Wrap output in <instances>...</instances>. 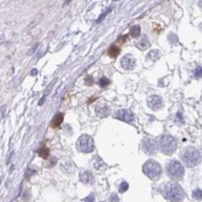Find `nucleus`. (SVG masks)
<instances>
[{"label": "nucleus", "instance_id": "1", "mask_svg": "<svg viewBox=\"0 0 202 202\" xmlns=\"http://www.w3.org/2000/svg\"><path fill=\"white\" fill-rule=\"evenodd\" d=\"M163 196L170 202H181L184 198V190L176 182H167L162 188Z\"/></svg>", "mask_w": 202, "mask_h": 202}, {"label": "nucleus", "instance_id": "2", "mask_svg": "<svg viewBox=\"0 0 202 202\" xmlns=\"http://www.w3.org/2000/svg\"><path fill=\"white\" fill-rule=\"evenodd\" d=\"M181 158L182 162L188 167H193L198 165L201 161V153L195 147H186L181 153Z\"/></svg>", "mask_w": 202, "mask_h": 202}, {"label": "nucleus", "instance_id": "3", "mask_svg": "<svg viewBox=\"0 0 202 202\" xmlns=\"http://www.w3.org/2000/svg\"><path fill=\"white\" fill-rule=\"evenodd\" d=\"M142 170L144 174L153 181L159 180L163 174V170L160 164L153 159H150L144 163Z\"/></svg>", "mask_w": 202, "mask_h": 202}, {"label": "nucleus", "instance_id": "4", "mask_svg": "<svg viewBox=\"0 0 202 202\" xmlns=\"http://www.w3.org/2000/svg\"><path fill=\"white\" fill-rule=\"evenodd\" d=\"M158 147L164 155H171L177 149V141L170 135H163L158 141Z\"/></svg>", "mask_w": 202, "mask_h": 202}, {"label": "nucleus", "instance_id": "5", "mask_svg": "<svg viewBox=\"0 0 202 202\" xmlns=\"http://www.w3.org/2000/svg\"><path fill=\"white\" fill-rule=\"evenodd\" d=\"M166 171L167 176L173 181H179L184 175V167L179 161L170 160L167 164Z\"/></svg>", "mask_w": 202, "mask_h": 202}, {"label": "nucleus", "instance_id": "6", "mask_svg": "<svg viewBox=\"0 0 202 202\" xmlns=\"http://www.w3.org/2000/svg\"><path fill=\"white\" fill-rule=\"evenodd\" d=\"M77 148L81 153H92L95 150L94 139L88 135H83L79 138L78 141H77Z\"/></svg>", "mask_w": 202, "mask_h": 202}, {"label": "nucleus", "instance_id": "7", "mask_svg": "<svg viewBox=\"0 0 202 202\" xmlns=\"http://www.w3.org/2000/svg\"><path fill=\"white\" fill-rule=\"evenodd\" d=\"M142 150L148 155H155L158 149V143L153 138H145L142 141Z\"/></svg>", "mask_w": 202, "mask_h": 202}, {"label": "nucleus", "instance_id": "8", "mask_svg": "<svg viewBox=\"0 0 202 202\" xmlns=\"http://www.w3.org/2000/svg\"><path fill=\"white\" fill-rule=\"evenodd\" d=\"M115 118L118 120H121L123 122L126 123H133L135 121V116L131 110L123 109H119L118 112L115 113Z\"/></svg>", "mask_w": 202, "mask_h": 202}, {"label": "nucleus", "instance_id": "9", "mask_svg": "<svg viewBox=\"0 0 202 202\" xmlns=\"http://www.w3.org/2000/svg\"><path fill=\"white\" fill-rule=\"evenodd\" d=\"M163 99L159 95H152L148 98V106L149 108L152 109L153 110H158L163 107Z\"/></svg>", "mask_w": 202, "mask_h": 202}, {"label": "nucleus", "instance_id": "10", "mask_svg": "<svg viewBox=\"0 0 202 202\" xmlns=\"http://www.w3.org/2000/svg\"><path fill=\"white\" fill-rule=\"evenodd\" d=\"M121 66H123V69L126 70H131L133 69L135 66H136V60L131 54H126L124 55L122 60H121Z\"/></svg>", "mask_w": 202, "mask_h": 202}, {"label": "nucleus", "instance_id": "11", "mask_svg": "<svg viewBox=\"0 0 202 202\" xmlns=\"http://www.w3.org/2000/svg\"><path fill=\"white\" fill-rule=\"evenodd\" d=\"M95 113L98 117L104 118L107 117L109 114V108L108 105L106 104H99L95 107Z\"/></svg>", "mask_w": 202, "mask_h": 202}, {"label": "nucleus", "instance_id": "12", "mask_svg": "<svg viewBox=\"0 0 202 202\" xmlns=\"http://www.w3.org/2000/svg\"><path fill=\"white\" fill-rule=\"evenodd\" d=\"M135 45L139 50H146L150 47V41H149V38L146 36H143L137 42H135Z\"/></svg>", "mask_w": 202, "mask_h": 202}, {"label": "nucleus", "instance_id": "13", "mask_svg": "<svg viewBox=\"0 0 202 202\" xmlns=\"http://www.w3.org/2000/svg\"><path fill=\"white\" fill-rule=\"evenodd\" d=\"M64 120V114L62 112H58L57 114L54 115V117L52 118L51 122V127L52 128H57L60 126V124H62Z\"/></svg>", "mask_w": 202, "mask_h": 202}, {"label": "nucleus", "instance_id": "14", "mask_svg": "<svg viewBox=\"0 0 202 202\" xmlns=\"http://www.w3.org/2000/svg\"><path fill=\"white\" fill-rule=\"evenodd\" d=\"M80 179L81 181L83 182V184H91L94 180V176L91 171H83L80 174Z\"/></svg>", "mask_w": 202, "mask_h": 202}, {"label": "nucleus", "instance_id": "15", "mask_svg": "<svg viewBox=\"0 0 202 202\" xmlns=\"http://www.w3.org/2000/svg\"><path fill=\"white\" fill-rule=\"evenodd\" d=\"M108 54L112 58H116V57L120 54V48L117 47L116 45H112L109 49Z\"/></svg>", "mask_w": 202, "mask_h": 202}, {"label": "nucleus", "instance_id": "16", "mask_svg": "<svg viewBox=\"0 0 202 202\" xmlns=\"http://www.w3.org/2000/svg\"><path fill=\"white\" fill-rule=\"evenodd\" d=\"M37 153L38 155H40V157H42V158H44V159H47L48 156H49V155H50L49 149H48L47 147H45V146H43V147L38 149V150L37 151Z\"/></svg>", "mask_w": 202, "mask_h": 202}, {"label": "nucleus", "instance_id": "17", "mask_svg": "<svg viewBox=\"0 0 202 202\" xmlns=\"http://www.w3.org/2000/svg\"><path fill=\"white\" fill-rule=\"evenodd\" d=\"M141 26L139 25H134L130 28V36L133 37H138L139 36H141Z\"/></svg>", "mask_w": 202, "mask_h": 202}, {"label": "nucleus", "instance_id": "18", "mask_svg": "<svg viewBox=\"0 0 202 202\" xmlns=\"http://www.w3.org/2000/svg\"><path fill=\"white\" fill-rule=\"evenodd\" d=\"M147 57H148V58H150L152 61H156V60L159 59V57H160L159 52H158L157 50H153V51H151L150 52H149Z\"/></svg>", "mask_w": 202, "mask_h": 202}, {"label": "nucleus", "instance_id": "19", "mask_svg": "<svg viewBox=\"0 0 202 202\" xmlns=\"http://www.w3.org/2000/svg\"><path fill=\"white\" fill-rule=\"evenodd\" d=\"M98 83H99V85L101 86V87L104 88V87H107V86L110 83V81L108 78H106V77H102V78L99 79Z\"/></svg>", "mask_w": 202, "mask_h": 202}, {"label": "nucleus", "instance_id": "20", "mask_svg": "<svg viewBox=\"0 0 202 202\" xmlns=\"http://www.w3.org/2000/svg\"><path fill=\"white\" fill-rule=\"evenodd\" d=\"M110 11H112V8H109L107 9V11H104V12H103V13L101 14V15L98 17V19L97 20V23H99L102 22V21L104 20V19L106 18V16H108V15H109V13Z\"/></svg>", "mask_w": 202, "mask_h": 202}, {"label": "nucleus", "instance_id": "21", "mask_svg": "<svg viewBox=\"0 0 202 202\" xmlns=\"http://www.w3.org/2000/svg\"><path fill=\"white\" fill-rule=\"evenodd\" d=\"M193 196H194V198L198 199V200L202 199V190L201 189H196L193 192Z\"/></svg>", "mask_w": 202, "mask_h": 202}, {"label": "nucleus", "instance_id": "22", "mask_svg": "<svg viewBox=\"0 0 202 202\" xmlns=\"http://www.w3.org/2000/svg\"><path fill=\"white\" fill-rule=\"evenodd\" d=\"M127 189H128V184H127V182H123L119 186V191L121 192V193L126 192Z\"/></svg>", "mask_w": 202, "mask_h": 202}, {"label": "nucleus", "instance_id": "23", "mask_svg": "<svg viewBox=\"0 0 202 202\" xmlns=\"http://www.w3.org/2000/svg\"><path fill=\"white\" fill-rule=\"evenodd\" d=\"M195 76L196 78H201L202 77V67L201 66H198L195 70Z\"/></svg>", "mask_w": 202, "mask_h": 202}, {"label": "nucleus", "instance_id": "24", "mask_svg": "<svg viewBox=\"0 0 202 202\" xmlns=\"http://www.w3.org/2000/svg\"><path fill=\"white\" fill-rule=\"evenodd\" d=\"M85 83L87 85H92L94 83V79L91 76H88L85 78Z\"/></svg>", "mask_w": 202, "mask_h": 202}, {"label": "nucleus", "instance_id": "25", "mask_svg": "<svg viewBox=\"0 0 202 202\" xmlns=\"http://www.w3.org/2000/svg\"><path fill=\"white\" fill-rule=\"evenodd\" d=\"M84 202H95V196L93 195L88 196L87 198L84 199Z\"/></svg>", "mask_w": 202, "mask_h": 202}, {"label": "nucleus", "instance_id": "26", "mask_svg": "<svg viewBox=\"0 0 202 202\" xmlns=\"http://www.w3.org/2000/svg\"><path fill=\"white\" fill-rule=\"evenodd\" d=\"M110 202H118L119 201V198L118 196L116 195H112V196H110Z\"/></svg>", "mask_w": 202, "mask_h": 202}, {"label": "nucleus", "instance_id": "27", "mask_svg": "<svg viewBox=\"0 0 202 202\" xmlns=\"http://www.w3.org/2000/svg\"><path fill=\"white\" fill-rule=\"evenodd\" d=\"M37 69H34L31 71V75H32V76L37 75Z\"/></svg>", "mask_w": 202, "mask_h": 202}, {"label": "nucleus", "instance_id": "28", "mask_svg": "<svg viewBox=\"0 0 202 202\" xmlns=\"http://www.w3.org/2000/svg\"><path fill=\"white\" fill-rule=\"evenodd\" d=\"M70 1H71V0H66V2L64 3V6H66V5H67V4H69V3Z\"/></svg>", "mask_w": 202, "mask_h": 202}, {"label": "nucleus", "instance_id": "29", "mask_svg": "<svg viewBox=\"0 0 202 202\" xmlns=\"http://www.w3.org/2000/svg\"><path fill=\"white\" fill-rule=\"evenodd\" d=\"M198 5H199V7H200V8H202V0H199Z\"/></svg>", "mask_w": 202, "mask_h": 202}, {"label": "nucleus", "instance_id": "30", "mask_svg": "<svg viewBox=\"0 0 202 202\" xmlns=\"http://www.w3.org/2000/svg\"><path fill=\"white\" fill-rule=\"evenodd\" d=\"M113 1H118V0H113Z\"/></svg>", "mask_w": 202, "mask_h": 202}]
</instances>
